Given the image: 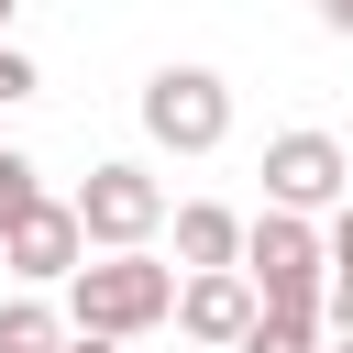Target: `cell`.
I'll return each instance as SVG.
<instances>
[{
  "mask_svg": "<svg viewBox=\"0 0 353 353\" xmlns=\"http://www.w3.org/2000/svg\"><path fill=\"white\" fill-rule=\"evenodd\" d=\"M176 320V276L154 254H88L66 276V331H99V342H143Z\"/></svg>",
  "mask_w": 353,
  "mask_h": 353,
  "instance_id": "6da1fadb",
  "label": "cell"
},
{
  "mask_svg": "<svg viewBox=\"0 0 353 353\" xmlns=\"http://www.w3.org/2000/svg\"><path fill=\"white\" fill-rule=\"evenodd\" d=\"M243 287H254V309L320 320V287H331V243H320V221H287V210L243 221Z\"/></svg>",
  "mask_w": 353,
  "mask_h": 353,
  "instance_id": "7a4b0ae2",
  "label": "cell"
},
{
  "mask_svg": "<svg viewBox=\"0 0 353 353\" xmlns=\"http://www.w3.org/2000/svg\"><path fill=\"white\" fill-rule=\"evenodd\" d=\"M66 210H77V243H88V254H143V243L165 232V188H154V165H132V154L88 165Z\"/></svg>",
  "mask_w": 353,
  "mask_h": 353,
  "instance_id": "3957f363",
  "label": "cell"
},
{
  "mask_svg": "<svg viewBox=\"0 0 353 353\" xmlns=\"http://www.w3.org/2000/svg\"><path fill=\"white\" fill-rule=\"evenodd\" d=\"M143 132L165 154H221L232 143V77L221 66H154L143 77Z\"/></svg>",
  "mask_w": 353,
  "mask_h": 353,
  "instance_id": "277c9868",
  "label": "cell"
},
{
  "mask_svg": "<svg viewBox=\"0 0 353 353\" xmlns=\"http://www.w3.org/2000/svg\"><path fill=\"white\" fill-rule=\"evenodd\" d=\"M342 199H353V154L331 132H276L265 143V210L309 221V210H342Z\"/></svg>",
  "mask_w": 353,
  "mask_h": 353,
  "instance_id": "5b68a950",
  "label": "cell"
},
{
  "mask_svg": "<svg viewBox=\"0 0 353 353\" xmlns=\"http://www.w3.org/2000/svg\"><path fill=\"white\" fill-rule=\"evenodd\" d=\"M0 265H11L33 298H44V287H66V276L88 265V243H77V210H66V199H33V210L0 232Z\"/></svg>",
  "mask_w": 353,
  "mask_h": 353,
  "instance_id": "8992f818",
  "label": "cell"
},
{
  "mask_svg": "<svg viewBox=\"0 0 353 353\" xmlns=\"http://www.w3.org/2000/svg\"><path fill=\"white\" fill-rule=\"evenodd\" d=\"M176 331L210 342V353H232V342L254 331V287H243V265H232V276H176Z\"/></svg>",
  "mask_w": 353,
  "mask_h": 353,
  "instance_id": "52a82bcc",
  "label": "cell"
},
{
  "mask_svg": "<svg viewBox=\"0 0 353 353\" xmlns=\"http://www.w3.org/2000/svg\"><path fill=\"white\" fill-rule=\"evenodd\" d=\"M176 265H188V276H232V265H243V210L188 199V210H176Z\"/></svg>",
  "mask_w": 353,
  "mask_h": 353,
  "instance_id": "ba28073f",
  "label": "cell"
},
{
  "mask_svg": "<svg viewBox=\"0 0 353 353\" xmlns=\"http://www.w3.org/2000/svg\"><path fill=\"white\" fill-rule=\"evenodd\" d=\"M0 353H66V309L55 298H0Z\"/></svg>",
  "mask_w": 353,
  "mask_h": 353,
  "instance_id": "9c48e42d",
  "label": "cell"
},
{
  "mask_svg": "<svg viewBox=\"0 0 353 353\" xmlns=\"http://www.w3.org/2000/svg\"><path fill=\"white\" fill-rule=\"evenodd\" d=\"M232 353H320V320H287V309H254V331Z\"/></svg>",
  "mask_w": 353,
  "mask_h": 353,
  "instance_id": "30bf717a",
  "label": "cell"
},
{
  "mask_svg": "<svg viewBox=\"0 0 353 353\" xmlns=\"http://www.w3.org/2000/svg\"><path fill=\"white\" fill-rule=\"evenodd\" d=\"M33 199H44V176H33V154H11V143H0V232H11V221H22Z\"/></svg>",
  "mask_w": 353,
  "mask_h": 353,
  "instance_id": "8fae6325",
  "label": "cell"
},
{
  "mask_svg": "<svg viewBox=\"0 0 353 353\" xmlns=\"http://www.w3.org/2000/svg\"><path fill=\"white\" fill-rule=\"evenodd\" d=\"M320 331L353 342V276H342V265H331V287H320Z\"/></svg>",
  "mask_w": 353,
  "mask_h": 353,
  "instance_id": "7c38bea8",
  "label": "cell"
},
{
  "mask_svg": "<svg viewBox=\"0 0 353 353\" xmlns=\"http://www.w3.org/2000/svg\"><path fill=\"white\" fill-rule=\"evenodd\" d=\"M33 88H44V77H33V55H22V44H0V110H11V99H33Z\"/></svg>",
  "mask_w": 353,
  "mask_h": 353,
  "instance_id": "4fadbf2b",
  "label": "cell"
},
{
  "mask_svg": "<svg viewBox=\"0 0 353 353\" xmlns=\"http://www.w3.org/2000/svg\"><path fill=\"white\" fill-rule=\"evenodd\" d=\"M320 243H331V265H342V276H353V199H342V210H331V232H320Z\"/></svg>",
  "mask_w": 353,
  "mask_h": 353,
  "instance_id": "5bb4252c",
  "label": "cell"
},
{
  "mask_svg": "<svg viewBox=\"0 0 353 353\" xmlns=\"http://www.w3.org/2000/svg\"><path fill=\"white\" fill-rule=\"evenodd\" d=\"M66 353H121V342H99V331H66Z\"/></svg>",
  "mask_w": 353,
  "mask_h": 353,
  "instance_id": "9a60e30c",
  "label": "cell"
},
{
  "mask_svg": "<svg viewBox=\"0 0 353 353\" xmlns=\"http://www.w3.org/2000/svg\"><path fill=\"white\" fill-rule=\"evenodd\" d=\"M320 22H331V33H353V0H320Z\"/></svg>",
  "mask_w": 353,
  "mask_h": 353,
  "instance_id": "2e32d148",
  "label": "cell"
},
{
  "mask_svg": "<svg viewBox=\"0 0 353 353\" xmlns=\"http://www.w3.org/2000/svg\"><path fill=\"white\" fill-rule=\"evenodd\" d=\"M11 11H22V0H0V44H11Z\"/></svg>",
  "mask_w": 353,
  "mask_h": 353,
  "instance_id": "e0dca14e",
  "label": "cell"
},
{
  "mask_svg": "<svg viewBox=\"0 0 353 353\" xmlns=\"http://www.w3.org/2000/svg\"><path fill=\"white\" fill-rule=\"evenodd\" d=\"M320 353H353V342H320Z\"/></svg>",
  "mask_w": 353,
  "mask_h": 353,
  "instance_id": "ac0fdd59",
  "label": "cell"
}]
</instances>
